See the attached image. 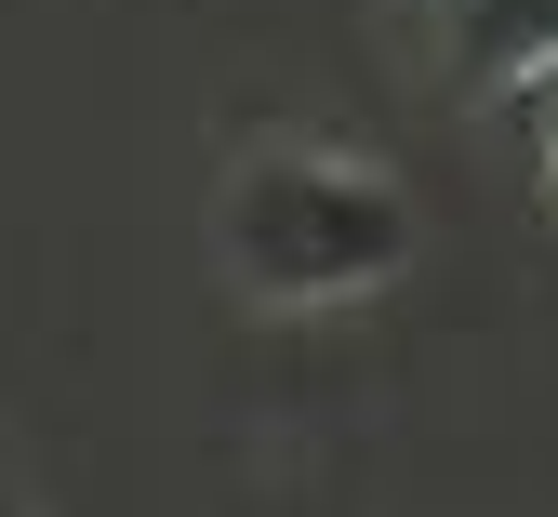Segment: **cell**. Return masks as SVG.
I'll list each match as a JSON object with an SVG mask.
<instances>
[{
  "instance_id": "cell-1",
  "label": "cell",
  "mask_w": 558,
  "mask_h": 517,
  "mask_svg": "<svg viewBox=\"0 0 558 517\" xmlns=\"http://www.w3.org/2000/svg\"><path fill=\"white\" fill-rule=\"evenodd\" d=\"M412 239H426L412 186L360 146H319V133L240 146L214 186V253L253 306H360L412 266Z\"/></svg>"
},
{
  "instance_id": "cell-2",
  "label": "cell",
  "mask_w": 558,
  "mask_h": 517,
  "mask_svg": "<svg viewBox=\"0 0 558 517\" xmlns=\"http://www.w3.org/2000/svg\"><path fill=\"white\" fill-rule=\"evenodd\" d=\"M426 40H439L452 81L519 94V81L558 66V0H426Z\"/></svg>"
},
{
  "instance_id": "cell-3",
  "label": "cell",
  "mask_w": 558,
  "mask_h": 517,
  "mask_svg": "<svg viewBox=\"0 0 558 517\" xmlns=\"http://www.w3.org/2000/svg\"><path fill=\"white\" fill-rule=\"evenodd\" d=\"M519 133H532V173H545V199H558V66L519 81Z\"/></svg>"
},
{
  "instance_id": "cell-4",
  "label": "cell",
  "mask_w": 558,
  "mask_h": 517,
  "mask_svg": "<svg viewBox=\"0 0 558 517\" xmlns=\"http://www.w3.org/2000/svg\"><path fill=\"white\" fill-rule=\"evenodd\" d=\"M0 517H27V491H14V465H0Z\"/></svg>"
}]
</instances>
